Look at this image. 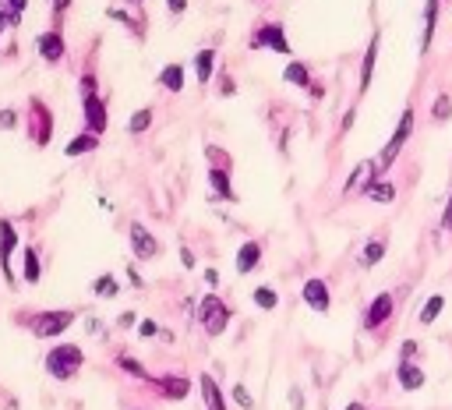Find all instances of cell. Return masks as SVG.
<instances>
[{"mask_svg":"<svg viewBox=\"0 0 452 410\" xmlns=\"http://www.w3.org/2000/svg\"><path fill=\"white\" fill-rule=\"evenodd\" d=\"M131 248H135V255L138 258H156L159 255V241H156V233H148L141 223H131Z\"/></svg>","mask_w":452,"mask_h":410,"instance_id":"obj_8","label":"cell"},{"mask_svg":"<svg viewBox=\"0 0 452 410\" xmlns=\"http://www.w3.org/2000/svg\"><path fill=\"white\" fill-rule=\"evenodd\" d=\"M385 251H389V241H385V237H371V241L364 244V251H360V266H364V269H375L378 262L385 258Z\"/></svg>","mask_w":452,"mask_h":410,"instance_id":"obj_19","label":"cell"},{"mask_svg":"<svg viewBox=\"0 0 452 410\" xmlns=\"http://www.w3.org/2000/svg\"><path fill=\"white\" fill-rule=\"evenodd\" d=\"M410 135H413V110H403V117H400V124H396L393 138H389V145H385V153H382L375 163H378L382 170H385V166H393L396 156L403 153V145L410 141Z\"/></svg>","mask_w":452,"mask_h":410,"instance_id":"obj_3","label":"cell"},{"mask_svg":"<svg viewBox=\"0 0 452 410\" xmlns=\"http://www.w3.org/2000/svg\"><path fill=\"white\" fill-rule=\"evenodd\" d=\"M131 4H141V0H131Z\"/></svg>","mask_w":452,"mask_h":410,"instance_id":"obj_48","label":"cell"},{"mask_svg":"<svg viewBox=\"0 0 452 410\" xmlns=\"http://www.w3.org/2000/svg\"><path fill=\"white\" fill-rule=\"evenodd\" d=\"M141 336H156L159 333V326H156V322H141V329H138Z\"/></svg>","mask_w":452,"mask_h":410,"instance_id":"obj_39","label":"cell"},{"mask_svg":"<svg viewBox=\"0 0 452 410\" xmlns=\"http://www.w3.org/2000/svg\"><path fill=\"white\" fill-rule=\"evenodd\" d=\"M213 68H216V53H213V50H202V53L195 57V71H198V81H202V85H208Z\"/></svg>","mask_w":452,"mask_h":410,"instance_id":"obj_24","label":"cell"},{"mask_svg":"<svg viewBox=\"0 0 452 410\" xmlns=\"http://www.w3.org/2000/svg\"><path fill=\"white\" fill-rule=\"evenodd\" d=\"M396 375H400V386H403V389H410V393H417L420 386H424V371H420L413 361H400Z\"/></svg>","mask_w":452,"mask_h":410,"instance_id":"obj_17","label":"cell"},{"mask_svg":"<svg viewBox=\"0 0 452 410\" xmlns=\"http://www.w3.org/2000/svg\"><path fill=\"white\" fill-rule=\"evenodd\" d=\"M81 364H85V354L75 343H60L46 354V375L60 378V382H64V378H75L81 371Z\"/></svg>","mask_w":452,"mask_h":410,"instance_id":"obj_1","label":"cell"},{"mask_svg":"<svg viewBox=\"0 0 452 410\" xmlns=\"http://www.w3.org/2000/svg\"><path fill=\"white\" fill-rule=\"evenodd\" d=\"M233 403H237V407H244V410H251V407H255V400H251V393H248L244 386H240V382L233 386Z\"/></svg>","mask_w":452,"mask_h":410,"instance_id":"obj_34","label":"cell"},{"mask_svg":"<svg viewBox=\"0 0 452 410\" xmlns=\"http://www.w3.org/2000/svg\"><path fill=\"white\" fill-rule=\"evenodd\" d=\"M449 113H452V99H449V96H438L435 106H431V117L442 124V121H449Z\"/></svg>","mask_w":452,"mask_h":410,"instance_id":"obj_32","label":"cell"},{"mask_svg":"<svg viewBox=\"0 0 452 410\" xmlns=\"http://www.w3.org/2000/svg\"><path fill=\"white\" fill-rule=\"evenodd\" d=\"M202 400H205V410H226V403H223V393H219V386H216V378L213 375H202Z\"/></svg>","mask_w":452,"mask_h":410,"instance_id":"obj_20","label":"cell"},{"mask_svg":"<svg viewBox=\"0 0 452 410\" xmlns=\"http://www.w3.org/2000/svg\"><path fill=\"white\" fill-rule=\"evenodd\" d=\"M25 4H28V0H8V8H11V11H18V14L25 11Z\"/></svg>","mask_w":452,"mask_h":410,"instance_id":"obj_45","label":"cell"},{"mask_svg":"<svg viewBox=\"0 0 452 410\" xmlns=\"http://www.w3.org/2000/svg\"><path fill=\"white\" fill-rule=\"evenodd\" d=\"M166 92H184V64H166L156 78Z\"/></svg>","mask_w":452,"mask_h":410,"instance_id":"obj_18","label":"cell"},{"mask_svg":"<svg viewBox=\"0 0 452 410\" xmlns=\"http://www.w3.org/2000/svg\"><path fill=\"white\" fill-rule=\"evenodd\" d=\"M14 244H18V233L8 219H0V269H4L8 283H14V269H11V255H14Z\"/></svg>","mask_w":452,"mask_h":410,"instance_id":"obj_7","label":"cell"},{"mask_svg":"<svg viewBox=\"0 0 452 410\" xmlns=\"http://www.w3.org/2000/svg\"><path fill=\"white\" fill-rule=\"evenodd\" d=\"M117 326H120V329H128V326H135V311H124V315H120V318H117Z\"/></svg>","mask_w":452,"mask_h":410,"instance_id":"obj_38","label":"cell"},{"mask_svg":"<svg viewBox=\"0 0 452 410\" xmlns=\"http://www.w3.org/2000/svg\"><path fill=\"white\" fill-rule=\"evenodd\" d=\"M413 354H417V343H413V340H406V343H403V361H410Z\"/></svg>","mask_w":452,"mask_h":410,"instance_id":"obj_41","label":"cell"},{"mask_svg":"<svg viewBox=\"0 0 452 410\" xmlns=\"http://www.w3.org/2000/svg\"><path fill=\"white\" fill-rule=\"evenodd\" d=\"M36 50H39V57H43L46 64H60V61H64V53H68L64 36H60V32H43L36 39Z\"/></svg>","mask_w":452,"mask_h":410,"instance_id":"obj_9","label":"cell"},{"mask_svg":"<svg viewBox=\"0 0 452 410\" xmlns=\"http://www.w3.org/2000/svg\"><path fill=\"white\" fill-rule=\"evenodd\" d=\"M198 322H202V329L208 336H223L226 333V322H230V308L216 297V294H208L202 304H198Z\"/></svg>","mask_w":452,"mask_h":410,"instance_id":"obj_2","label":"cell"},{"mask_svg":"<svg viewBox=\"0 0 452 410\" xmlns=\"http://www.w3.org/2000/svg\"><path fill=\"white\" fill-rule=\"evenodd\" d=\"M435 14H438V0H428V8H424V39H420V53H428V46H431V36H435Z\"/></svg>","mask_w":452,"mask_h":410,"instance_id":"obj_25","label":"cell"},{"mask_svg":"<svg viewBox=\"0 0 452 410\" xmlns=\"http://www.w3.org/2000/svg\"><path fill=\"white\" fill-rule=\"evenodd\" d=\"M117 364L124 368V371H131L135 378H148V371H145V368H141V364H138L135 358H128V354H120V358H117Z\"/></svg>","mask_w":452,"mask_h":410,"instance_id":"obj_33","label":"cell"},{"mask_svg":"<svg viewBox=\"0 0 452 410\" xmlns=\"http://www.w3.org/2000/svg\"><path fill=\"white\" fill-rule=\"evenodd\" d=\"M208 184H213V195L233 202V188H230V177H226V170H223V166H219V170H208Z\"/></svg>","mask_w":452,"mask_h":410,"instance_id":"obj_22","label":"cell"},{"mask_svg":"<svg viewBox=\"0 0 452 410\" xmlns=\"http://www.w3.org/2000/svg\"><path fill=\"white\" fill-rule=\"evenodd\" d=\"M85 131L88 135L106 131V106L99 103V96H85Z\"/></svg>","mask_w":452,"mask_h":410,"instance_id":"obj_10","label":"cell"},{"mask_svg":"<svg viewBox=\"0 0 452 410\" xmlns=\"http://www.w3.org/2000/svg\"><path fill=\"white\" fill-rule=\"evenodd\" d=\"M375 166H378L375 159H364V163H360V166L350 173V181H346V188H343V191H346V195H350V191H364V188L375 181V177H371V173H375Z\"/></svg>","mask_w":452,"mask_h":410,"instance_id":"obj_16","label":"cell"},{"mask_svg":"<svg viewBox=\"0 0 452 410\" xmlns=\"http://www.w3.org/2000/svg\"><path fill=\"white\" fill-rule=\"evenodd\" d=\"M25 283H39V255L25 248Z\"/></svg>","mask_w":452,"mask_h":410,"instance_id":"obj_29","label":"cell"},{"mask_svg":"<svg viewBox=\"0 0 452 410\" xmlns=\"http://www.w3.org/2000/svg\"><path fill=\"white\" fill-rule=\"evenodd\" d=\"M28 110L36 113V131H32V141L36 145H46L50 141V135H53V121H50V110L39 103V99H32L28 103Z\"/></svg>","mask_w":452,"mask_h":410,"instance_id":"obj_13","label":"cell"},{"mask_svg":"<svg viewBox=\"0 0 452 410\" xmlns=\"http://www.w3.org/2000/svg\"><path fill=\"white\" fill-rule=\"evenodd\" d=\"M166 4H170V11H173V14H180V11L188 8V0H166Z\"/></svg>","mask_w":452,"mask_h":410,"instance_id":"obj_42","label":"cell"},{"mask_svg":"<svg viewBox=\"0 0 452 410\" xmlns=\"http://www.w3.org/2000/svg\"><path fill=\"white\" fill-rule=\"evenodd\" d=\"M255 304L265 308V311H273V308L279 304V294H276L273 286H255Z\"/></svg>","mask_w":452,"mask_h":410,"instance_id":"obj_27","label":"cell"},{"mask_svg":"<svg viewBox=\"0 0 452 410\" xmlns=\"http://www.w3.org/2000/svg\"><path fill=\"white\" fill-rule=\"evenodd\" d=\"M92 294H96V297H117V294H120V283H117L113 276H99V280L92 283Z\"/></svg>","mask_w":452,"mask_h":410,"instance_id":"obj_28","label":"cell"},{"mask_svg":"<svg viewBox=\"0 0 452 410\" xmlns=\"http://www.w3.org/2000/svg\"><path fill=\"white\" fill-rule=\"evenodd\" d=\"M393 308H396V297L389 294H378L375 301H371V308H368V315H364V329H378V326H385L389 318H393Z\"/></svg>","mask_w":452,"mask_h":410,"instance_id":"obj_5","label":"cell"},{"mask_svg":"<svg viewBox=\"0 0 452 410\" xmlns=\"http://www.w3.org/2000/svg\"><path fill=\"white\" fill-rule=\"evenodd\" d=\"M81 96H96V78H92V75L81 78Z\"/></svg>","mask_w":452,"mask_h":410,"instance_id":"obj_37","label":"cell"},{"mask_svg":"<svg viewBox=\"0 0 452 410\" xmlns=\"http://www.w3.org/2000/svg\"><path fill=\"white\" fill-rule=\"evenodd\" d=\"M148 124H153V110H148V106H145V110H138V113L131 117V124H128V131H131V135H141V131H148Z\"/></svg>","mask_w":452,"mask_h":410,"instance_id":"obj_31","label":"cell"},{"mask_svg":"<svg viewBox=\"0 0 452 410\" xmlns=\"http://www.w3.org/2000/svg\"><path fill=\"white\" fill-rule=\"evenodd\" d=\"M300 400H304V396H300V389H290V407L293 410H304V403H300Z\"/></svg>","mask_w":452,"mask_h":410,"instance_id":"obj_40","label":"cell"},{"mask_svg":"<svg viewBox=\"0 0 452 410\" xmlns=\"http://www.w3.org/2000/svg\"><path fill=\"white\" fill-rule=\"evenodd\" d=\"M205 280H208V283L216 286V283H219V273H216V269H205Z\"/></svg>","mask_w":452,"mask_h":410,"instance_id":"obj_46","label":"cell"},{"mask_svg":"<svg viewBox=\"0 0 452 410\" xmlns=\"http://www.w3.org/2000/svg\"><path fill=\"white\" fill-rule=\"evenodd\" d=\"M156 389H159L166 400H184L188 389H191V382H188L184 375H159V378H156Z\"/></svg>","mask_w":452,"mask_h":410,"instance_id":"obj_12","label":"cell"},{"mask_svg":"<svg viewBox=\"0 0 452 410\" xmlns=\"http://www.w3.org/2000/svg\"><path fill=\"white\" fill-rule=\"evenodd\" d=\"M283 78L290 81V85H308V68L300 64V61H293V64H286V71H283Z\"/></svg>","mask_w":452,"mask_h":410,"instance_id":"obj_30","label":"cell"},{"mask_svg":"<svg viewBox=\"0 0 452 410\" xmlns=\"http://www.w3.org/2000/svg\"><path fill=\"white\" fill-rule=\"evenodd\" d=\"M346 410H364V403H350Z\"/></svg>","mask_w":452,"mask_h":410,"instance_id":"obj_47","label":"cell"},{"mask_svg":"<svg viewBox=\"0 0 452 410\" xmlns=\"http://www.w3.org/2000/svg\"><path fill=\"white\" fill-rule=\"evenodd\" d=\"M68 8H71V0H53V11H57V14H64Z\"/></svg>","mask_w":452,"mask_h":410,"instance_id":"obj_44","label":"cell"},{"mask_svg":"<svg viewBox=\"0 0 452 410\" xmlns=\"http://www.w3.org/2000/svg\"><path fill=\"white\" fill-rule=\"evenodd\" d=\"M378 43H382V36H371V43L364 50V64H360V92L371 89V75H375V64H378Z\"/></svg>","mask_w":452,"mask_h":410,"instance_id":"obj_15","label":"cell"},{"mask_svg":"<svg viewBox=\"0 0 452 410\" xmlns=\"http://www.w3.org/2000/svg\"><path fill=\"white\" fill-rule=\"evenodd\" d=\"M71 322H75L71 311H43V315H36V322H32V333H36L39 340H50V336H60L64 329H71Z\"/></svg>","mask_w":452,"mask_h":410,"instance_id":"obj_4","label":"cell"},{"mask_svg":"<svg viewBox=\"0 0 452 410\" xmlns=\"http://www.w3.org/2000/svg\"><path fill=\"white\" fill-rule=\"evenodd\" d=\"M18 124V113L14 110H0V131H11Z\"/></svg>","mask_w":452,"mask_h":410,"instance_id":"obj_35","label":"cell"},{"mask_svg":"<svg viewBox=\"0 0 452 410\" xmlns=\"http://www.w3.org/2000/svg\"><path fill=\"white\" fill-rule=\"evenodd\" d=\"M255 46H268V50H276V53H290V43H286V36H283V25H276V21L258 28Z\"/></svg>","mask_w":452,"mask_h":410,"instance_id":"obj_11","label":"cell"},{"mask_svg":"<svg viewBox=\"0 0 452 410\" xmlns=\"http://www.w3.org/2000/svg\"><path fill=\"white\" fill-rule=\"evenodd\" d=\"M180 262H184V269H191V266H195V258H191V251H188V248H180Z\"/></svg>","mask_w":452,"mask_h":410,"instance_id":"obj_43","label":"cell"},{"mask_svg":"<svg viewBox=\"0 0 452 410\" xmlns=\"http://www.w3.org/2000/svg\"><path fill=\"white\" fill-rule=\"evenodd\" d=\"M364 195H368L371 202H393V198H396V188L385 184V181H371V184L364 188Z\"/></svg>","mask_w":452,"mask_h":410,"instance_id":"obj_26","label":"cell"},{"mask_svg":"<svg viewBox=\"0 0 452 410\" xmlns=\"http://www.w3.org/2000/svg\"><path fill=\"white\" fill-rule=\"evenodd\" d=\"M442 311H445V297H442V294H431V297L424 301V308H420V318H417V322H420V326H431Z\"/></svg>","mask_w":452,"mask_h":410,"instance_id":"obj_23","label":"cell"},{"mask_svg":"<svg viewBox=\"0 0 452 410\" xmlns=\"http://www.w3.org/2000/svg\"><path fill=\"white\" fill-rule=\"evenodd\" d=\"M442 230H449V233H452V195H449V202H445V213H442Z\"/></svg>","mask_w":452,"mask_h":410,"instance_id":"obj_36","label":"cell"},{"mask_svg":"<svg viewBox=\"0 0 452 410\" xmlns=\"http://www.w3.org/2000/svg\"><path fill=\"white\" fill-rule=\"evenodd\" d=\"M300 294H304L308 308H311V311H318V315H325L328 308H333V294H328V283H325V280H308Z\"/></svg>","mask_w":452,"mask_h":410,"instance_id":"obj_6","label":"cell"},{"mask_svg":"<svg viewBox=\"0 0 452 410\" xmlns=\"http://www.w3.org/2000/svg\"><path fill=\"white\" fill-rule=\"evenodd\" d=\"M92 149H99V135H88V131H85V135H78V138L68 141L64 153H68V156H85V153H92Z\"/></svg>","mask_w":452,"mask_h":410,"instance_id":"obj_21","label":"cell"},{"mask_svg":"<svg viewBox=\"0 0 452 410\" xmlns=\"http://www.w3.org/2000/svg\"><path fill=\"white\" fill-rule=\"evenodd\" d=\"M258 262H262V244L258 241H244V244H240V251H237V273L240 276L255 273Z\"/></svg>","mask_w":452,"mask_h":410,"instance_id":"obj_14","label":"cell"}]
</instances>
